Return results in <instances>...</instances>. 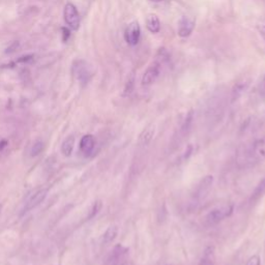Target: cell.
<instances>
[{
  "instance_id": "16",
  "label": "cell",
  "mask_w": 265,
  "mask_h": 265,
  "mask_svg": "<svg viewBox=\"0 0 265 265\" xmlns=\"http://www.w3.org/2000/svg\"><path fill=\"white\" fill-rule=\"evenodd\" d=\"M117 234H118V228L116 226H110L103 235V243H111L117 237Z\"/></svg>"
},
{
  "instance_id": "10",
  "label": "cell",
  "mask_w": 265,
  "mask_h": 265,
  "mask_svg": "<svg viewBox=\"0 0 265 265\" xmlns=\"http://www.w3.org/2000/svg\"><path fill=\"white\" fill-rule=\"evenodd\" d=\"M95 147V140L92 135H85L80 141V149L85 155H90Z\"/></svg>"
},
{
  "instance_id": "11",
  "label": "cell",
  "mask_w": 265,
  "mask_h": 265,
  "mask_svg": "<svg viewBox=\"0 0 265 265\" xmlns=\"http://www.w3.org/2000/svg\"><path fill=\"white\" fill-rule=\"evenodd\" d=\"M74 67H75V73H76V76L78 77V79L84 83L89 80L90 73H89V71H88V68L85 65L84 61L76 62Z\"/></svg>"
},
{
  "instance_id": "8",
  "label": "cell",
  "mask_w": 265,
  "mask_h": 265,
  "mask_svg": "<svg viewBox=\"0 0 265 265\" xmlns=\"http://www.w3.org/2000/svg\"><path fill=\"white\" fill-rule=\"evenodd\" d=\"M47 195H48V189H41V190H38L32 196V197L28 200V202L25 205L23 212H27L29 210H31V209L35 208L36 206L40 205L46 199Z\"/></svg>"
},
{
  "instance_id": "12",
  "label": "cell",
  "mask_w": 265,
  "mask_h": 265,
  "mask_svg": "<svg viewBox=\"0 0 265 265\" xmlns=\"http://www.w3.org/2000/svg\"><path fill=\"white\" fill-rule=\"evenodd\" d=\"M146 27L152 33H158L161 30V22L158 16L150 14L146 18Z\"/></svg>"
},
{
  "instance_id": "23",
  "label": "cell",
  "mask_w": 265,
  "mask_h": 265,
  "mask_svg": "<svg viewBox=\"0 0 265 265\" xmlns=\"http://www.w3.org/2000/svg\"><path fill=\"white\" fill-rule=\"evenodd\" d=\"M259 32H260V34L263 36V38H264V40H265V21H263V22H261L260 24H259Z\"/></svg>"
},
{
  "instance_id": "4",
  "label": "cell",
  "mask_w": 265,
  "mask_h": 265,
  "mask_svg": "<svg viewBox=\"0 0 265 265\" xmlns=\"http://www.w3.org/2000/svg\"><path fill=\"white\" fill-rule=\"evenodd\" d=\"M213 183V177L211 175H207L205 176L201 179V181L198 183L197 188L195 190L194 193V199L200 201L202 199H204L205 197H207V195L209 194L211 186Z\"/></svg>"
},
{
  "instance_id": "3",
  "label": "cell",
  "mask_w": 265,
  "mask_h": 265,
  "mask_svg": "<svg viewBox=\"0 0 265 265\" xmlns=\"http://www.w3.org/2000/svg\"><path fill=\"white\" fill-rule=\"evenodd\" d=\"M64 21L73 30H78L80 27V15L73 3H67L64 6Z\"/></svg>"
},
{
  "instance_id": "7",
  "label": "cell",
  "mask_w": 265,
  "mask_h": 265,
  "mask_svg": "<svg viewBox=\"0 0 265 265\" xmlns=\"http://www.w3.org/2000/svg\"><path fill=\"white\" fill-rule=\"evenodd\" d=\"M251 155L255 161L265 160V136L257 139L253 143Z\"/></svg>"
},
{
  "instance_id": "21",
  "label": "cell",
  "mask_w": 265,
  "mask_h": 265,
  "mask_svg": "<svg viewBox=\"0 0 265 265\" xmlns=\"http://www.w3.org/2000/svg\"><path fill=\"white\" fill-rule=\"evenodd\" d=\"M247 265H261V259L258 255H254V256L249 258Z\"/></svg>"
},
{
  "instance_id": "14",
  "label": "cell",
  "mask_w": 265,
  "mask_h": 265,
  "mask_svg": "<svg viewBox=\"0 0 265 265\" xmlns=\"http://www.w3.org/2000/svg\"><path fill=\"white\" fill-rule=\"evenodd\" d=\"M75 136L74 135H70L67 136L66 138L64 139V141L62 142L61 145V152L63 153V155L65 156H70L74 150V146H75Z\"/></svg>"
},
{
  "instance_id": "20",
  "label": "cell",
  "mask_w": 265,
  "mask_h": 265,
  "mask_svg": "<svg viewBox=\"0 0 265 265\" xmlns=\"http://www.w3.org/2000/svg\"><path fill=\"white\" fill-rule=\"evenodd\" d=\"M34 55H25V56H21L19 59L15 62V63H28L33 60Z\"/></svg>"
},
{
  "instance_id": "15",
  "label": "cell",
  "mask_w": 265,
  "mask_h": 265,
  "mask_svg": "<svg viewBox=\"0 0 265 265\" xmlns=\"http://www.w3.org/2000/svg\"><path fill=\"white\" fill-rule=\"evenodd\" d=\"M265 195V177L258 183L251 196V202H257Z\"/></svg>"
},
{
  "instance_id": "9",
  "label": "cell",
  "mask_w": 265,
  "mask_h": 265,
  "mask_svg": "<svg viewBox=\"0 0 265 265\" xmlns=\"http://www.w3.org/2000/svg\"><path fill=\"white\" fill-rule=\"evenodd\" d=\"M160 72H161L160 64L154 63V64L150 65L148 68H147V71L143 75L142 85H150V84H152L156 79H158Z\"/></svg>"
},
{
  "instance_id": "2",
  "label": "cell",
  "mask_w": 265,
  "mask_h": 265,
  "mask_svg": "<svg viewBox=\"0 0 265 265\" xmlns=\"http://www.w3.org/2000/svg\"><path fill=\"white\" fill-rule=\"evenodd\" d=\"M127 257H129V249L121 244H117L106 259L104 265H122L127 261Z\"/></svg>"
},
{
  "instance_id": "17",
  "label": "cell",
  "mask_w": 265,
  "mask_h": 265,
  "mask_svg": "<svg viewBox=\"0 0 265 265\" xmlns=\"http://www.w3.org/2000/svg\"><path fill=\"white\" fill-rule=\"evenodd\" d=\"M214 263V249L209 247L203 253V257L201 259L200 265H213Z\"/></svg>"
},
{
  "instance_id": "25",
  "label": "cell",
  "mask_w": 265,
  "mask_h": 265,
  "mask_svg": "<svg viewBox=\"0 0 265 265\" xmlns=\"http://www.w3.org/2000/svg\"><path fill=\"white\" fill-rule=\"evenodd\" d=\"M6 145H7V142L5 140L0 141V150H2L4 147H6Z\"/></svg>"
},
{
  "instance_id": "28",
  "label": "cell",
  "mask_w": 265,
  "mask_h": 265,
  "mask_svg": "<svg viewBox=\"0 0 265 265\" xmlns=\"http://www.w3.org/2000/svg\"><path fill=\"white\" fill-rule=\"evenodd\" d=\"M168 265H169V264H168Z\"/></svg>"
},
{
  "instance_id": "26",
  "label": "cell",
  "mask_w": 265,
  "mask_h": 265,
  "mask_svg": "<svg viewBox=\"0 0 265 265\" xmlns=\"http://www.w3.org/2000/svg\"><path fill=\"white\" fill-rule=\"evenodd\" d=\"M122 265H135L132 261H129V260H127V261H125Z\"/></svg>"
},
{
  "instance_id": "1",
  "label": "cell",
  "mask_w": 265,
  "mask_h": 265,
  "mask_svg": "<svg viewBox=\"0 0 265 265\" xmlns=\"http://www.w3.org/2000/svg\"><path fill=\"white\" fill-rule=\"evenodd\" d=\"M232 212H233V205H225L223 207L215 208L210 212H208L205 218V222L209 226L217 225L224 219L230 217Z\"/></svg>"
},
{
  "instance_id": "13",
  "label": "cell",
  "mask_w": 265,
  "mask_h": 265,
  "mask_svg": "<svg viewBox=\"0 0 265 265\" xmlns=\"http://www.w3.org/2000/svg\"><path fill=\"white\" fill-rule=\"evenodd\" d=\"M154 133H155L154 126L151 125V126L146 127V129L139 136V144L142 145V146L148 145L150 143V141L152 140V138H153Z\"/></svg>"
},
{
  "instance_id": "19",
  "label": "cell",
  "mask_w": 265,
  "mask_h": 265,
  "mask_svg": "<svg viewBox=\"0 0 265 265\" xmlns=\"http://www.w3.org/2000/svg\"><path fill=\"white\" fill-rule=\"evenodd\" d=\"M101 209H102V201H95L92 205L89 215H88V220L94 218L95 215L100 212Z\"/></svg>"
},
{
  "instance_id": "18",
  "label": "cell",
  "mask_w": 265,
  "mask_h": 265,
  "mask_svg": "<svg viewBox=\"0 0 265 265\" xmlns=\"http://www.w3.org/2000/svg\"><path fill=\"white\" fill-rule=\"evenodd\" d=\"M44 149V142L42 140H37L33 143L31 148V156H36Z\"/></svg>"
},
{
  "instance_id": "22",
  "label": "cell",
  "mask_w": 265,
  "mask_h": 265,
  "mask_svg": "<svg viewBox=\"0 0 265 265\" xmlns=\"http://www.w3.org/2000/svg\"><path fill=\"white\" fill-rule=\"evenodd\" d=\"M61 31H62V41L65 43L68 41V38H70L71 36V31H70V29L66 27H62Z\"/></svg>"
},
{
  "instance_id": "24",
  "label": "cell",
  "mask_w": 265,
  "mask_h": 265,
  "mask_svg": "<svg viewBox=\"0 0 265 265\" xmlns=\"http://www.w3.org/2000/svg\"><path fill=\"white\" fill-rule=\"evenodd\" d=\"M260 91H261V93L265 94V77H264V79H263L262 82H261V85H260Z\"/></svg>"
},
{
  "instance_id": "5",
  "label": "cell",
  "mask_w": 265,
  "mask_h": 265,
  "mask_svg": "<svg viewBox=\"0 0 265 265\" xmlns=\"http://www.w3.org/2000/svg\"><path fill=\"white\" fill-rule=\"evenodd\" d=\"M140 36H141V28L139 23L137 21H134L131 24H129V26L126 27L124 31L125 42L131 46H136L140 41Z\"/></svg>"
},
{
  "instance_id": "27",
  "label": "cell",
  "mask_w": 265,
  "mask_h": 265,
  "mask_svg": "<svg viewBox=\"0 0 265 265\" xmlns=\"http://www.w3.org/2000/svg\"><path fill=\"white\" fill-rule=\"evenodd\" d=\"M149 1H151V2H161V1H163V0H149Z\"/></svg>"
},
{
  "instance_id": "6",
  "label": "cell",
  "mask_w": 265,
  "mask_h": 265,
  "mask_svg": "<svg viewBox=\"0 0 265 265\" xmlns=\"http://www.w3.org/2000/svg\"><path fill=\"white\" fill-rule=\"evenodd\" d=\"M195 28V20L192 17L182 16L178 21V35L181 37L189 36Z\"/></svg>"
}]
</instances>
